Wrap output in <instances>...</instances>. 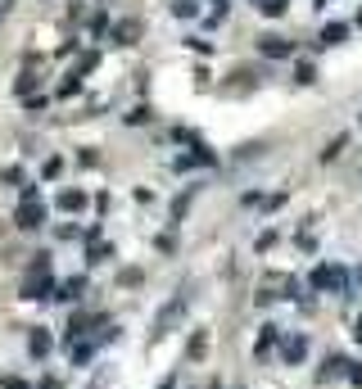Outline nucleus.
<instances>
[{
	"mask_svg": "<svg viewBox=\"0 0 362 389\" xmlns=\"http://www.w3.org/2000/svg\"><path fill=\"white\" fill-rule=\"evenodd\" d=\"M313 290H326V294H349V271L335 267V263H321L313 271Z\"/></svg>",
	"mask_w": 362,
	"mask_h": 389,
	"instance_id": "f257e3e1",
	"label": "nucleus"
},
{
	"mask_svg": "<svg viewBox=\"0 0 362 389\" xmlns=\"http://www.w3.org/2000/svg\"><path fill=\"white\" fill-rule=\"evenodd\" d=\"M186 294H172V299L163 303V313H159V322H154V331H159V335H163V331H172L177 326V317H186Z\"/></svg>",
	"mask_w": 362,
	"mask_h": 389,
	"instance_id": "f03ea898",
	"label": "nucleus"
},
{
	"mask_svg": "<svg viewBox=\"0 0 362 389\" xmlns=\"http://www.w3.org/2000/svg\"><path fill=\"white\" fill-rule=\"evenodd\" d=\"M23 231H36V227H45V208H41V199H23L19 204V217H14Z\"/></svg>",
	"mask_w": 362,
	"mask_h": 389,
	"instance_id": "7ed1b4c3",
	"label": "nucleus"
},
{
	"mask_svg": "<svg viewBox=\"0 0 362 389\" xmlns=\"http://www.w3.org/2000/svg\"><path fill=\"white\" fill-rule=\"evenodd\" d=\"M263 54L267 59H290V54H295V41H286V36H263Z\"/></svg>",
	"mask_w": 362,
	"mask_h": 389,
	"instance_id": "20e7f679",
	"label": "nucleus"
},
{
	"mask_svg": "<svg viewBox=\"0 0 362 389\" xmlns=\"http://www.w3.org/2000/svg\"><path fill=\"white\" fill-rule=\"evenodd\" d=\"M304 353H308V340L304 335H286V340H281V357H286V362H304Z\"/></svg>",
	"mask_w": 362,
	"mask_h": 389,
	"instance_id": "39448f33",
	"label": "nucleus"
},
{
	"mask_svg": "<svg viewBox=\"0 0 362 389\" xmlns=\"http://www.w3.org/2000/svg\"><path fill=\"white\" fill-rule=\"evenodd\" d=\"M27 353H32V357H45V353H50V335H45L41 326H36L32 335H27Z\"/></svg>",
	"mask_w": 362,
	"mask_h": 389,
	"instance_id": "423d86ee",
	"label": "nucleus"
},
{
	"mask_svg": "<svg viewBox=\"0 0 362 389\" xmlns=\"http://www.w3.org/2000/svg\"><path fill=\"white\" fill-rule=\"evenodd\" d=\"M344 36H349V27H344V23H326V27H321V36H317V41H321V45H340Z\"/></svg>",
	"mask_w": 362,
	"mask_h": 389,
	"instance_id": "0eeeda50",
	"label": "nucleus"
},
{
	"mask_svg": "<svg viewBox=\"0 0 362 389\" xmlns=\"http://www.w3.org/2000/svg\"><path fill=\"white\" fill-rule=\"evenodd\" d=\"M344 371H349V357H340V353H335V357L326 362V367H321V380H335V376H344Z\"/></svg>",
	"mask_w": 362,
	"mask_h": 389,
	"instance_id": "6e6552de",
	"label": "nucleus"
},
{
	"mask_svg": "<svg viewBox=\"0 0 362 389\" xmlns=\"http://www.w3.org/2000/svg\"><path fill=\"white\" fill-rule=\"evenodd\" d=\"M59 208L77 213V208H87V194H82V190H64V194H59Z\"/></svg>",
	"mask_w": 362,
	"mask_h": 389,
	"instance_id": "1a4fd4ad",
	"label": "nucleus"
},
{
	"mask_svg": "<svg viewBox=\"0 0 362 389\" xmlns=\"http://www.w3.org/2000/svg\"><path fill=\"white\" fill-rule=\"evenodd\" d=\"M344 145H349V136H344V131H340V136H335V141H330L326 150H321V163H335V159H340V154H344Z\"/></svg>",
	"mask_w": 362,
	"mask_h": 389,
	"instance_id": "9d476101",
	"label": "nucleus"
},
{
	"mask_svg": "<svg viewBox=\"0 0 362 389\" xmlns=\"http://www.w3.org/2000/svg\"><path fill=\"white\" fill-rule=\"evenodd\" d=\"M82 290H87V281H82V276H77V281H64L59 299H82Z\"/></svg>",
	"mask_w": 362,
	"mask_h": 389,
	"instance_id": "9b49d317",
	"label": "nucleus"
},
{
	"mask_svg": "<svg viewBox=\"0 0 362 389\" xmlns=\"http://www.w3.org/2000/svg\"><path fill=\"white\" fill-rule=\"evenodd\" d=\"M45 290H50V281H27L23 285V299H41Z\"/></svg>",
	"mask_w": 362,
	"mask_h": 389,
	"instance_id": "f8f14e48",
	"label": "nucleus"
},
{
	"mask_svg": "<svg viewBox=\"0 0 362 389\" xmlns=\"http://www.w3.org/2000/svg\"><path fill=\"white\" fill-rule=\"evenodd\" d=\"M272 344H276V326H263V335H258V353H267Z\"/></svg>",
	"mask_w": 362,
	"mask_h": 389,
	"instance_id": "ddd939ff",
	"label": "nucleus"
},
{
	"mask_svg": "<svg viewBox=\"0 0 362 389\" xmlns=\"http://www.w3.org/2000/svg\"><path fill=\"white\" fill-rule=\"evenodd\" d=\"M263 14H267V19H276V14H286V0H263Z\"/></svg>",
	"mask_w": 362,
	"mask_h": 389,
	"instance_id": "4468645a",
	"label": "nucleus"
},
{
	"mask_svg": "<svg viewBox=\"0 0 362 389\" xmlns=\"http://www.w3.org/2000/svg\"><path fill=\"white\" fill-rule=\"evenodd\" d=\"M104 258H113V249H104V245L95 240V245H91V263H104Z\"/></svg>",
	"mask_w": 362,
	"mask_h": 389,
	"instance_id": "2eb2a0df",
	"label": "nucleus"
},
{
	"mask_svg": "<svg viewBox=\"0 0 362 389\" xmlns=\"http://www.w3.org/2000/svg\"><path fill=\"white\" fill-rule=\"evenodd\" d=\"M172 10H177V19H195V5H190V0H177Z\"/></svg>",
	"mask_w": 362,
	"mask_h": 389,
	"instance_id": "dca6fc26",
	"label": "nucleus"
},
{
	"mask_svg": "<svg viewBox=\"0 0 362 389\" xmlns=\"http://www.w3.org/2000/svg\"><path fill=\"white\" fill-rule=\"evenodd\" d=\"M132 36H136V23H122V27H118V41L132 45Z\"/></svg>",
	"mask_w": 362,
	"mask_h": 389,
	"instance_id": "f3484780",
	"label": "nucleus"
},
{
	"mask_svg": "<svg viewBox=\"0 0 362 389\" xmlns=\"http://www.w3.org/2000/svg\"><path fill=\"white\" fill-rule=\"evenodd\" d=\"M344 376H349L353 385H362V362H349V371H344Z\"/></svg>",
	"mask_w": 362,
	"mask_h": 389,
	"instance_id": "a211bd4d",
	"label": "nucleus"
},
{
	"mask_svg": "<svg viewBox=\"0 0 362 389\" xmlns=\"http://www.w3.org/2000/svg\"><path fill=\"white\" fill-rule=\"evenodd\" d=\"M353 340H358V344H362V317H358V322H353Z\"/></svg>",
	"mask_w": 362,
	"mask_h": 389,
	"instance_id": "6ab92c4d",
	"label": "nucleus"
},
{
	"mask_svg": "<svg viewBox=\"0 0 362 389\" xmlns=\"http://www.w3.org/2000/svg\"><path fill=\"white\" fill-rule=\"evenodd\" d=\"M5 389H27V385H23V380H5Z\"/></svg>",
	"mask_w": 362,
	"mask_h": 389,
	"instance_id": "aec40b11",
	"label": "nucleus"
},
{
	"mask_svg": "<svg viewBox=\"0 0 362 389\" xmlns=\"http://www.w3.org/2000/svg\"><path fill=\"white\" fill-rule=\"evenodd\" d=\"M213 5H218V14H222V10H227V0H213Z\"/></svg>",
	"mask_w": 362,
	"mask_h": 389,
	"instance_id": "412c9836",
	"label": "nucleus"
},
{
	"mask_svg": "<svg viewBox=\"0 0 362 389\" xmlns=\"http://www.w3.org/2000/svg\"><path fill=\"white\" fill-rule=\"evenodd\" d=\"M163 389H172V380H168V385H163Z\"/></svg>",
	"mask_w": 362,
	"mask_h": 389,
	"instance_id": "4be33fe9",
	"label": "nucleus"
},
{
	"mask_svg": "<svg viewBox=\"0 0 362 389\" xmlns=\"http://www.w3.org/2000/svg\"><path fill=\"white\" fill-rule=\"evenodd\" d=\"M317 5H326V0H317Z\"/></svg>",
	"mask_w": 362,
	"mask_h": 389,
	"instance_id": "5701e85b",
	"label": "nucleus"
},
{
	"mask_svg": "<svg viewBox=\"0 0 362 389\" xmlns=\"http://www.w3.org/2000/svg\"><path fill=\"white\" fill-rule=\"evenodd\" d=\"M358 118H362V113H358Z\"/></svg>",
	"mask_w": 362,
	"mask_h": 389,
	"instance_id": "b1692460",
	"label": "nucleus"
}]
</instances>
